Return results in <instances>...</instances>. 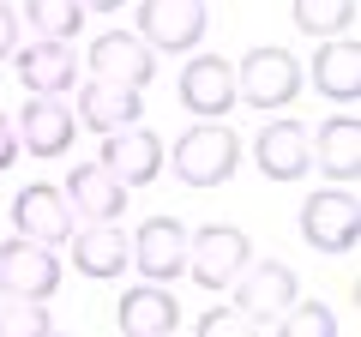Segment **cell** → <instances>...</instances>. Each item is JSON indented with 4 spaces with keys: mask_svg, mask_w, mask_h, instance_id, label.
Here are the masks:
<instances>
[{
    "mask_svg": "<svg viewBox=\"0 0 361 337\" xmlns=\"http://www.w3.org/2000/svg\"><path fill=\"white\" fill-rule=\"evenodd\" d=\"M307 157L325 168V181L355 187V175H361V121H355V115H331V121L307 139Z\"/></svg>",
    "mask_w": 361,
    "mask_h": 337,
    "instance_id": "20",
    "label": "cell"
},
{
    "mask_svg": "<svg viewBox=\"0 0 361 337\" xmlns=\"http://www.w3.org/2000/svg\"><path fill=\"white\" fill-rule=\"evenodd\" d=\"M13 49H18V13L0 0V61H13Z\"/></svg>",
    "mask_w": 361,
    "mask_h": 337,
    "instance_id": "27",
    "label": "cell"
},
{
    "mask_svg": "<svg viewBox=\"0 0 361 337\" xmlns=\"http://www.w3.org/2000/svg\"><path fill=\"white\" fill-rule=\"evenodd\" d=\"M13 127H18V151H30V157H66L73 151V139H78V115L61 103V97H25V109L13 115Z\"/></svg>",
    "mask_w": 361,
    "mask_h": 337,
    "instance_id": "11",
    "label": "cell"
},
{
    "mask_svg": "<svg viewBox=\"0 0 361 337\" xmlns=\"http://www.w3.org/2000/svg\"><path fill=\"white\" fill-rule=\"evenodd\" d=\"M301 73H313V91H319L325 103H355L361 97V49H355V37H325L319 54H313V66H301Z\"/></svg>",
    "mask_w": 361,
    "mask_h": 337,
    "instance_id": "19",
    "label": "cell"
},
{
    "mask_svg": "<svg viewBox=\"0 0 361 337\" xmlns=\"http://www.w3.org/2000/svg\"><path fill=\"white\" fill-rule=\"evenodd\" d=\"M271 331H283V337H337V313L325 307V301H289L283 313H277V325Z\"/></svg>",
    "mask_w": 361,
    "mask_h": 337,
    "instance_id": "24",
    "label": "cell"
},
{
    "mask_svg": "<svg viewBox=\"0 0 361 337\" xmlns=\"http://www.w3.org/2000/svg\"><path fill=\"white\" fill-rule=\"evenodd\" d=\"M180 109L193 121H223L235 109V66L223 54H199L180 66Z\"/></svg>",
    "mask_w": 361,
    "mask_h": 337,
    "instance_id": "12",
    "label": "cell"
},
{
    "mask_svg": "<svg viewBox=\"0 0 361 337\" xmlns=\"http://www.w3.org/2000/svg\"><path fill=\"white\" fill-rule=\"evenodd\" d=\"M97 163L127 187H151L163 175V139L151 127H139V121L133 127H115V133H103V157Z\"/></svg>",
    "mask_w": 361,
    "mask_h": 337,
    "instance_id": "13",
    "label": "cell"
},
{
    "mask_svg": "<svg viewBox=\"0 0 361 337\" xmlns=\"http://www.w3.org/2000/svg\"><path fill=\"white\" fill-rule=\"evenodd\" d=\"M66 205H73V217H85V223H115V217H127V193L133 187L127 181H115L103 163H78V168H66Z\"/></svg>",
    "mask_w": 361,
    "mask_h": 337,
    "instance_id": "15",
    "label": "cell"
},
{
    "mask_svg": "<svg viewBox=\"0 0 361 337\" xmlns=\"http://www.w3.org/2000/svg\"><path fill=\"white\" fill-rule=\"evenodd\" d=\"M66 247H73V265L85 277H97V283L127 271V229L121 223H85V229H73Z\"/></svg>",
    "mask_w": 361,
    "mask_h": 337,
    "instance_id": "21",
    "label": "cell"
},
{
    "mask_svg": "<svg viewBox=\"0 0 361 337\" xmlns=\"http://www.w3.org/2000/svg\"><path fill=\"white\" fill-rule=\"evenodd\" d=\"M90 73L145 91V85L157 78V49L145 37H133V30H103V37L90 42Z\"/></svg>",
    "mask_w": 361,
    "mask_h": 337,
    "instance_id": "14",
    "label": "cell"
},
{
    "mask_svg": "<svg viewBox=\"0 0 361 337\" xmlns=\"http://www.w3.org/2000/svg\"><path fill=\"white\" fill-rule=\"evenodd\" d=\"M66 265L54 259V247L30 241V235H13L0 247V295H30V301H49L61 289Z\"/></svg>",
    "mask_w": 361,
    "mask_h": 337,
    "instance_id": "7",
    "label": "cell"
},
{
    "mask_svg": "<svg viewBox=\"0 0 361 337\" xmlns=\"http://www.w3.org/2000/svg\"><path fill=\"white\" fill-rule=\"evenodd\" d=\"M223 331H253V325H247L241 313H229V307H217V313L199 319V337H223Z\"/></svg>",
    "mask_w": 361,
    "mask_h": 337,
    "instance_id": "26",
    "label": "cell"
},
{
    "mask_svg": "<svg viewBox=\"0 0 361 337\" xmlns=\"http://www.w3.org/2000/svg\"><path fill=\"white\" fill-rule=\"evenodd\" d=\"M301 61L289 49H253L241 66H235V103H253L259 115H277L301 97Z\"/></svg>",
    "mask_w": 361,
    "mask_h": 337,
    "instance_id": "3",
    "label": "cell"
},
{
    "mask_svg": "<svg viewBox=\"0 0 361 337\" xmlns=\"http://www.w3.org/2000/svg\"><path fill=\"white\" fill-rule=\"evenodd\" d=\"M163 157H169V168H175L180 187L211 193V187H223L235 168H241V139H235V127H223V121H193Z\"/></svg>",
    "mask_w": 361,
    "mask_h": 337,
    "instance_id": "1",
    "label": "cell"
},
{
    "mask_svg": "<svg viewBox=\"0 0 361 337\" xmlns=\"http://www.w3.org/2000/svg\"><path fill=\"white\" fill-rule=\"evenodd\" d=\"M54 331V313L30 295H6L0 301V337H49Z\"/></svg>",
    "mask_w": 361,
    "mask_h": 337,
    "instance_id": "25",
    "label": "cell"
},
{
    "mask_svg": "<svg viewBox=\"0 0 361 337\" xmlns=\"http://www.w3.org/2000/svg\"><path fill=\"white\" fill-rule=\"evenodd\" d=\"M355 235H361L355 187L331 181V187H319V193H307V205H301V241H307L313 253H349Z\"/></svg>",
    "mask_w": 361,
    "mask_h": 337,
    "instance_id": "5",
    "label": "cell"
},
{
    "mask_svg": "<svg viewBox=\"0 0 361 337\" xmlns=\"http://www.w3.org/2000/svg\"><path fill=\"white\" fill-rule=\"evenodd\" d=\"M78 121H85L90 133H115V127H133V121H145V91H133V85H115V78H90L85 91H78Z\"/></svg>",
    "mask_w": 361,
    "mask_h": 337,
    "instance_id": "18",
    "label": "cell"
},
{
    "mask_svg": "<svg viewBox=\"0 0 361 337\" xmlns=\"http://www.w3.org/2000/svg\"><path fill=\"white\" fill-rule=\"evenodd\" d=\"M13 73H18V85H25V97H66V91H78V54H73V42H54V37L18 42L13 49Z\"/></svg>",
    "mask_w": 361,
    "mask_h": 337,
    "instance_id": "9",
    "label": "cell"
},
{
    "mask_svg": "<svg viewBox=\"0 0 361 337\" xmlns=\"http://www.w3.org/2000/svg\"><path fill=\"white\" fill-rule=\"evenodd\" d=\"M25 25L37 37H54V42H73L85 30V0H25Z\"/></svg>",
    "mask_w": 361,
    "mask_h": 337,
    "instance_id": "23",
    "label": "cell"
},
{
    "mask_svg": "<svg viewBox=\"0 0 361 337\" xmlns=\"http://www.w3.org/2000/svg\"><path fill=\"white\" fill-rule=\"evenodd\" d=\"M229 289H235V313H241L253 331H271V325H277V313L301 295L295 265H283V259H247L241 277H235Z\"/></svg>",
    "mask_w": 361,
    "mask_h": 337,
    "instance_id": "4",
    "label": "cell"
},
{
    "mask_svg": "<svg viewBox=\"0 0 361 337\" xmlns=\"http://www.w3.org/2000/svg\"><path fill=\"white\" fill-rule=\"evenodd\" d=\"M211 30L205 0H139V37L157 54H193Z\"/></svg>",
    "mask_w": 361,
    "mask_h": 337,
    "instance_id": "6",
    "label": "cell"
},
{
    "mask_svg": "<svg viewBox=\"0 0 361 337\" xmlns=\"http://www.w3.org/2000/svg\"><path fill=\"white\" fill-rule=\"evenodd\" d=\"M73 229H78V217H73V205H66L61 187L30 181V187L13 193V235H30V241H42V247H66Z\"/></svg>",
    "mask_w": 361,
    "mask_h": 337,
    "instance_id": "10",
    "label": "cell"
},
{
    "mask_svg": "<svg viewBox=\"0 0 361 337\" xmlns=\"http://www.w3.org/2000/svg\"><path fill=\"white\" fill-rule=\"evenodd\" d=\"M289 13H295V30L307 37H349L355 25V0H289Z\"/></svg>",
    "mask_w": 361,
    "mask_h": 337,
    "instance_id": "22",
    "label": "cell"
},
{
    "mask_svg": "<svg viewBox=\"0 0 361 337\" xmlns=\"http://www.w3.org/2000/svg\"><path fill=\"white\" fill-rule=\"evenodd\" d=\"M121 337H175L180 331V301L169 295V283H139L115 301Z\"/></svg>",
    "mask_w": 361,
    "mask_h": 337,
    "instance_id": "16",
    "label": "cell"
},
{
    "mask_svg": "<svg viewBox=\"0 0 361 337\" xmlns=\"http://www.w3.org/2000/svg\"><path fill=\"white\" fill-rule=\"evenodd\" d=\"M247 259H253V241H247V229H235V223L187 229V277H193L199 289H211V295H223V289L241 277Z\"/></svg>",
    "mask_w": 361,
    "mask_h": 337,
    "instance_id": "2",
    "label": "cell"
},
{
    "mask_svg": "<svg viewBox=\"0 0 361 337\" xmlns=\"http://www.w3.org/2000/svg\"><path fill=\"white\" fill-rule=\"evenodd\" d=\"M127 265L145 283H175L187 271V229L175 217H145L127 241Z\"/></svg>",
    "mask_w": 361,
    "mask_h": 337,
    "instance_id": "8",
    "label": "cell"
},
{
    "mask_svg": "<svg viewBox=\"0 0 361 337\" xmlns=\"http://www.w3.org/2000/svg\"><path fill=\"white\" fill-rule=\"evenodd\" d=\"M253 163L265 181H301L313 168L307 157V133H301V121H265L253 139Z\"/></svg>",
    "mask_w": 361,
    "mask_h": 337,
    "instance_id": "17",
    "label": "cell"
},
{
    "mask_svg": "<svg viewBox=\"0 0 361 337\" xmlns=\"http://www.w3.org/2000/svg\"><path fill=\"white\" fill-rule=\"evenodd\" d=\"M18 163V127H13V115H0V175Z\"/></svg>",
    "mask_w": 361,
    "mask_h": 337,
    "instance_id": "28",
    "label": "cell"
},
{
    "mask_svg": "<svg viewBox=\"0 0 361 337\" xmlns=\"http://www.w3.org/2000/svg\"><path fill=\"white\" fill-rule=\"evenodd\" d=\"M127 0H85V13H121Z\"/></svg>",
    "mask_w": 361,
    "mask_h": 337,
    "instance_id": "29",
    "label": "cell"
}]
</instances>
